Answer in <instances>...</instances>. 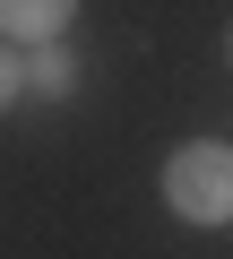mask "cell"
Returning <instances> with one entry per match:
<instances>
[{
	"label": "cell",
	"instance_id": "1",
	"mask_svg": "<svg viewBox=\"0 0 233 259\" xmlns=\"http://www.w3.org/2000/svg\"><path fill=\"white\" fill-rule=\"evenodd\" d=\"M164 207L181 225H233V139H181L164 156Z\"/></svg>",
	"mask_w": 233,
	"mask_h": 259
},
{
	"label": "cell",
	"instance_id": "2",
	"mask_svg": "<svg viewBox=\"0 0 233 259\" xmlns=\"http://www.w3.org/2000/svg\"><path fill=\"white\" fill-rule=\"evenodd\" d=\"M78 18V0H0V44L9 52H35V44H61V26Z\"/></svg>",
	"mask_w": 233,
	"mask_h": 259
},
{
	"label": "cell",
	"instance_id": "3",
	"mask_svg": "<svg viewBox=\"0 0 233 259\" xmlns=\"http://www.w3.org/2000/svg\"><path fill=\"white\" fill-rule=\"evenodd\" d=\"M26 95H52V104H69V95H78V61H69L61 44H35V52H26Z\"/></svg>",
	"mask_w": 233,
	"mask_h": 259
},
{
	"label": "cell",
	"instance_id": "4",
	"mask_svg": "<svg viewBox=\"0 0 233 259\" xmlns=\"http://www.w3.org/2000/svg\"><path fill=\"white\" fill-rule=\"evenodd\" d=\"M26 95V52H9V44H0V112H9Z\"/></svg>",
	"mask_w": 233,
	"mask_h": 259
},
{
	"label": "cell",
	"instance_id": "5",
	"mask_svg": "<svg viewBox=\"0 0 233 259\" xmlns=\"http://www.w3.org/2000/svg\"><path fill=\"white\" fill-rule=\"evenodd\" d=\"M224 69H233V26H224Z\"/></svg>",
	"mask_w": 233,
	"mask_h": 259
}]
</instances>
